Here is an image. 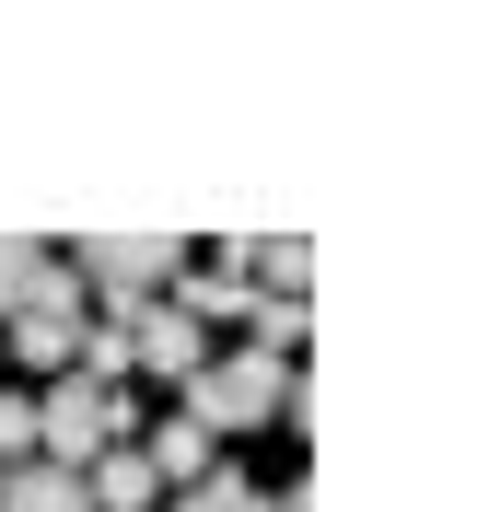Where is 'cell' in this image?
<instances>
[{
  "mask_svg": "<svg viewBox=\"0 0 489 512\" xmlns=\"http://www.w3.org/2000/svg\"><path fill=\"white\" fill-rule=\"evenodd\" d=\"M303 338H315V315H303V303H257V361H292Z\"/></svg>",
  "mask_w": 489,
  "mask_h": 512,
  "instance_id": "13",
  "label": "cell"
},
{
  "mask_svg": "<svg viewBox=\"0 0 489 512\" xmlns=\"http://www.w3.org/2000/svg\"><path fill=\"white\" fill-rule=\"evenodd\" d=\"M24 315H59V326H82V280H70V256H47V268H35Z\"/></svg>",
  "mask_w": 489,
  "mask_h": 512,
  "instance_id": "12",
  "label": "cell"
},
{
  "mask_svg": "<svg viewBox=\"0 0 489 512\" xmlns=\"http://www.w3.org/2000/svg\"><path fill=\"white\" fill-rule=\"evenodd\" d=\"M35 268H47V245H35V233H0V326L24 315V291H35Z\"/></svg>",
  "mask_w": 489,
  "mask_h": 512,
  "instance_id": "11",
  "label": "cell"
},
{
  "mask_svg": "<svg viewBox=\"0 0 489 512\" xmlns=\"http://www.w3.org/2000/svg\"><path fill=\"white\" fill-rule=\"evenodd\" d=\"M0 512H94L70 466H0Z\"/></svg>",
  "mask_w": 489,
  "mask_h": 512,
  "instance_id": "8",
  "label": "cell"
},
{
  "mask_svg": "<svg viewBox=\"0 0 489 512\" xmlns=\"http://www.w3.org/2000/svg\"><path fill=\"white\" fill-rule=\"evenodd\" d=\"M140 466H152V478H175V489H198V478H222V443H210V431H198L187 408L163 419L152 443H140Z\"/></svg>",
  "mask_w": 489,
  "mask_h": 512,
  "instance_id": "5",
  "label": "cell"
},
{
  "mask_svg": "<svg viewBox=\"0 0 489 512\" xmlns=\"http://www.w3.org/2000/svg\"><path fill=\"white\" fill-rule=\"evenodd\" d=\"M0 466H35V396H0Z\"/></svg>",
  "mask_w": 489,
  "mask_h": 512,
  "instance_id": "15",
  "label": "cell"
},
{
  "mask_svg": "<svg viewBox=\"0 0 489 512\" xmlns=\"http://www.w3.org/2000/svg\"><path fill=\"white\" fill-rule=\"evenodd\" d=\"M70 350H82V326H59V315H12V361H24V373L59 384V373H70Z\"/></svg>",
  "mask_w": 489,
  "mask_h": 512,
  "instance_id": "9",
  "label": "cell"
},
{
  "mask_svg": "<svg viewBox=\"0 0 489 512\" xmlns=\"http://www.w3.org/2000/svg\"><path fill=\"white\" fill-rule=\"evenodd\" d=\"M175 512H268V489H245V478H198V489H175Z\"/></svg>",
  "mask_w": 489,
  "mask_h": 512,
  "instance_id": "14",
  "label": "cell"
},
{
  "mask_svg": "<svg viewBox=\"0 0 489 512\" xmlns=\"http://www.w3.org/2000/svg\"><path fill=\"white\" fill-rule=\"evenodd\" d=\"M245 303H257V280H245V256H233V245L210 256L187 291H175V315H198V326H210V315H245Z\"/></svg>",
  "mask_w": 489,
  "mask_h": 512,
  "instance_id": "7",
  "label": "cell"
},
{
  "mask_svg": "<svg viewBox=\"0 0 489 512\" xmlns=\"http://www.w3.org/2000/svg\"><path fill=\"white\" fill-rule=\"evenodd\" d=\"M175 233H82L70 245V280L82 291H105V315H140V303H163L175 291Z\"/></svg>",
  "mask_w": 489,
  "mask_h": 512,
  "instance_id": "3",
  "label": "cell"
},
{
  "mask_svg": "<svg viewBox=\"0 0 489 512\" xmlns=\"http://www.w3.org/2000/svg\"><path fill=\"white\" fill-rule=\"evenodd\" d=\"M280 396H292V361H257V350H210L187 384H175V408H187L210 443H233V431H268V419H280Z\"/></svg>",
  "mask_w": 489,
  "mask_h": 512,
  "instance_id": "2",
  "label": "cell"
},
{
  "mask_svg": "<svg viewBox=\"0 0 489 512\" xmlns=\"http://www.w3.org/2000/svg\"><path fill=\"white\" fill-rule=\"evenodd\" d=\"M140 431V408H129V384H82V373H59L47 396H35V466H94V454H117Z\"/></svg>",
  "mask_w": 489,
  "mask_h": 512,
  "instance_id": "1",
  "label": "cell"
},
{
  "mask_svg": "<svg viewBox=\"0 0 489 512\" xmlns=\"http://www.w3.org/2000/svg\"><path fill=\"white\" fill-rule=\"evenodd\" d=\"M70 361H82V384H129V373H140V361H129V315H94Z\"/></svg>",
  "mask_w": 489,
  "mask_h": 512,
  "instance_id": "10",
  "label": "cell"
},
{
  "mask_svg": "<svg viewBox=\"0 0 489 512\" xmlns=\"http://www.w3.org/2000/svg\"><path fill=\"white\" fill-rule=\"evenodd\" d=\"M129 361H140V373H163V384H187L198 361H210V326L175 315V291H163V303H140V315H129Z\"/></svg>",
  "mask_w": 489,
  "mask_h": 512,
  "instance_id": "4",
  "label": "cell"
},
{
  "mask_svg": "<svg viewBox=\"0 0 489 512\" xmlns=\"http://www.w3.org/2000/svg\"><path fill=\"white\" fill-rule=\"evenodd\" d=\"M82 501H94V512H152L163 478L140 466V443H117V454H94V466H82Z\"/></svg>",
  "mask_w": 489,
  "mask_h": 512,
  "instance_id": "6",
  "label": "cell"
}]
</instances>
